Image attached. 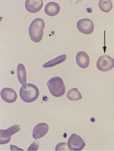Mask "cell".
I'll use <instances>...</instances> for the list:
<instances>
[{"instance_id": "cell-3", "label": "cell", "mask_w": 114, "mask_h": 151, "mask_svg": "<svg viewBox=\"0 0 114 151\" xmlns=\"http://www.w3.org/2000/svg\"><path fill=\"white\" fill-rule=\"evenodd\" d=\"M47 85L51 94L55 97H61L65 94L66 87L61 77L56 76L51 78Z\"/></svg>"}, {"instance_id": "cell-4", "label": "cell", "mask_w": 114, "mask_h": 151, "mask_svg": "<svg viewBox=\"0 0 114 151\" xmlns=\"http://www.w3.org/2000/svg\"><path fill=\"white\" fill-rule=\"evenodd\" d=\"M97 68L100 71L106 72L114 67V59L108 55L100 56L96 63Z\"/></svg>"}, {"instance_id": "cell-5", "label": "cell", "mask_w": 114, "mask_h": 151, "mask_svg": "<svg viewBox=\"0 0 114 151\" xmlns=\"http://www.w3.org/2000/svg\"><path fill=\"white\" fill-rule=\"evenodd\" d=\"M20 125H14L6 129L0 130V144L5 145L9 143L13 135L21 130Z\"/></svg>"}, {"instance_id": "cell-16", "label": "cell", "mask_w": 114, "mask_h": 151, "mask_svg": "<svg viewBox=\"0 0 114 151\" xmlns=\"http://www.w3.org/2000/svg\"><path fill=\"white\" fill-rule=\"evenodd\" d=\"M98 6L102 12L107 13L111 11L113 5L110 0H100Z\"/></svg>"}, {"instance_id": "cell-1", "label": "cell", "mask_w": 114, "mask_h": 151, "mask_svg": "<svg viewBox=\"0 0 114 151\" xmlns=\"http://www.w3.org/2000/svg\"><path fill=\"white\" fill-rule=\"evenodd\" d=\"M45 27V22L42 19L36 18L33 20L29 27V34L32 41L35 43L41 41Z\"/></svg>"}, {"instance_id": "cell-10", "label": "cell", "mask_w": 114, "mask_h": 151, "mask_svg": "<svg viewBox=\"0 0 114 151\" xmlns=\"http://www.w3.org/2000/svg\"><path fill=\"white\" fill-rule=\"evenodd\" d=\"M43 6V0H26L25 7L29 12L36 13L41 9Z\"/></svg>"}, {"instance_id": "cell-2", "label": "cell", "mask_w": 114, "mask_h": 151, "mask_svg": "<svg viewBox=\"0 0 114 151\" xmlns=\"http://www.w3.org/2000/svg\"><path fill=\"white\" fill-rule=\"evenodd\" d=\"M20 97L26 103L34 102L39 96L38 88L32 83H25L22 86L19 91Z\"/></svg>"}, {"instance_id": "cell-6", "label": "cell", "mask_w": 114, "mask_h": 151, "mask_svg": "<svg viewBox=\"0 0 114 151\" xmlns=\"http://www.w3.org/2000/svg\"><path fill=\"white\" fill-rule=\"evenodd\" d=\"M68 145L71 150L81 151L84 148L86 144L80 136L73 134L68 139Z\"/></svg>"}, {"instance_id": "cell-17", "label": "cell", "mask_w": 114, "mask_h": 151, "mask_svg": "<svg viewBox=\"0 0 114 151\" xmlns=\"http://www.w3.org/2000/svg\"><path fill=\"white\" fill-rule=\"evenodd\" d=\"M67 145L66 143L63 142L60 143L57 145L56 146V151H67L68 150L67 148Z\"/></svg>"}, {"instance_id": "cell-14", "label": "cell", "mask_w": 114, "mask_h": 151, "mask_svg": "<svg viewBox=\"0 0 114 151\" xmlns=\"http://www.w3.org/2000/svg\"><path fill=\"white\" fill-rule=\"evenodd\" d=\"M67 59V56L66 54L58 56L56 58L53 59L52 60H50L46 63H45L43 65V68H50L53 67L58 64L63 63V62L66 61Z\"/></svg>"}, {"instance_id": "cell-7", "label": "cell", "mask_w": 114, "mask_h": 151, "mask_svg": "<svg viewBox=\"0 0 114 151\" xmlns=\"http://www.w3.org/2000/svg\"><path fill=\"white\" fill-rule=\"evenodd\" d=\"M77 27L80 32L86 35L91 34L94 30L93 22L86 18L79 20L77 23Z\"/></svg>"}, {"instance_id": "cell-9", "label": "cell", "mask_w": 114, "mask_h": 151, "mask_svg": "<svg viewBox=\"0 0 114 151\" xmlns=\"http://www.w3.org/2000/svg\"><path fill=\"white\" fill-rule=\"evenodd\" d=\"M49 126L46 123H41L38 124L33 130V137L36 139L41 138L47 134Z\"/></svg>"}, {"instance_id": "cell-18", "label": "cell", "mask_w": 114, "mask_h": 151, "mask_svg": "<svg viewBox=\"0 0 114 151\" xmlns=\"http://www.w3.org/2000/svg\"><path fill=\"white\" fill-rule=\"evenodd\" d=\"M39 145L38 142H34L29 147L27 151H37L39 147Z\"/></svg>"}, {"instance_id": "cell-15", "label": "cell", "mask_w": 114, "mask_h": 151, "mask_svg": "<svg viewBox=\"0 0 114 151\" xmlns=\"http://www.w3.org/2000/svg\"><path fill=\"white\" fill-rule=\"evenodd\" d=\"M67 97L69 100L75 101L82 99V96L78 88H73L67 92Z\"/></svg>"}, {"instance_id": "cell-11", "label": "cell", "mask_w": 114, "mask_h": 151, "mask_svg": "<svg viewBox=\"0 0 114 151\" xmlns=\"http://www.w3.org/2000/svg\"><path fill=\"white\" fill-rule=\"evenodd\" d=\"M76 59L77 64L80 68H86L89 66L90 57L85 51H81L78 52L76 56Z\"/></svg>"}, {"instance_id": "cell-12", "label": "cell", "mask_w": 114, "mask_h": 151, "mask_svg": "<svg viewBox=\"0 0 114 151\" xmlns=\"http://www.w3.org/2000/svg\"><path fill=\"white\" fill-rule=\"evenodd\" d=\"M61 8L59 5L54 2L48 3L45 8V12L50 17H55L59 13Z\"/></svg>"}, {"instance_id": "cell-8", "label": "cell", "mask_w": 114, "mask_h": 151, "mask_svg": "<svg viewBox=\"0 0 114 151\" xmlns=\"http://www.w3.org/2000/svg\"><path fill=\"white\" fill-rule=\"evenodd\" d=\"M1 96L3 100L8 103L14 102L17 99V94L12 88H4L1 91Z\"/></svg>"}, {"instance_id": "cell-13", "label": "cell", "mask_w": 114, "mask_h": 151, "mask_svg": "<svg viewBox=\"0 0 114 151\" xmlns=\"http://www.w3.org/2000/svg\"><path fill=\"white\" fill-rule=\"evenodd\" d=\"M17 77L19 82L23 85L26 83L27 74L25 66L22 63H19L17 67Z\"/></svg>"}]
</instances>
